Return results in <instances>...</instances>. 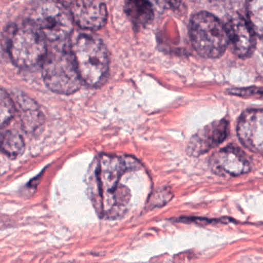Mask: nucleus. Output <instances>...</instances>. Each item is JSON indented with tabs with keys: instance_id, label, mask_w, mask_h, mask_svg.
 <instances>
[{
	"instance_id": "f257e3e1",
	"label": "nucleus",
	"mask_w": 263,
	"mask_h": 263,
	"mask_svg": "<svg viewBox=\"0 0 263 263\" xmlns=\"http://www.w3.org/2000/svg\"><path fill=\"white\" fill-rule=\"evenodd\" d=\"M141 167L138 160L130 156L102 155L98 159L90 190L100 215L115 219L126 213L133 193L122 180Z\"/></svg>"
},
{
	"instance_id": "f03ea898",
	"label": "nucleus",
	"mask_w": 263,
	"mask_h": 263,
	"mask_svg": "<svg viewBox=\"0 0 263 263\" xmlns=\"http://www.w3.org/2000/svg\"><path fill=\"white\" fill-rule=\"evenodd\" d=\"M70 49L81 81L90 86L100 85L105 80L109 68L104 43L96 36L79 34L72 41Z\"/></svg>"
},
{
	"instance_id": "7ed1b4c3",
	"label": "nucleus",
	"mask_w": 263,
	"mask_h": 263,
	"mask_svg": "<svg viewBox=\"0 0 263 263\" xmlns=\"http://www.w3.org/2000/svg\"><path fill=\"white\" fill-rule=\"evenodd\" d=\"M6 46L11 61L23 68L39 64L47 52L45 37L30 21L17 23L8 30Z\"/></svg>"
},
{
	"instance_id": "20e7f679",
	"label": "nucleus",
	"mask_w": 263,
	"mask_h": 263,
	"mask_svg": "<svg viewBox=\"0 0 263 263\" xmlns=\"http://www.w3.org/2000/svg\"><path fill=\"white\" fill-rule=\"evenodd\" d=\"M29 21L49 41H61L73 30V18L60 0H36L29 10Z\"/></svg>"
},
{
	"instance_id": "39448f33",
	"label": "nucleus",
	"mask_w": 263,
	"mask_h": 263,
	"mask_svg": "<svg viewBox=\"0 0 263 263\" xmlns=\"http://www.w3.org/2000/svg\"><path fill=\"white\" fill-rule=\"evenodd\" d=\"M42 74L45 84L54 92L69 95L80 86V76L71 49L63 47L47 51L42 60Z\"/></svg>"
},
{
	"instance_id": "423d86ee",
	"label": "nucleus",
	"mask_w": 263,
	"mask_h": 263,
	"mask_svg": "<svg viewBox=\"0 0 263 263\" xmlns=\"http://www.w3.org/2000/svg\"><path fill=\"white\" fill-rule=\"evenodd\" d=\"M189 34L194 49L204 58H218L227 47L225 26L213 14L201 11L190 20Z\"/></svg>"
},
{
	"instance_id": "0eeeda50",
	"label": "nucleus",
	"mask_w": 263,
	"mask_h": 263,
	"mask_svg": "<svg viewBox=\"0 0 263 263\" xmlns=\"http://www.w3.org/2000/svg\"><path fill=\"white\" fill-rule=\"evenodd\" d=\"M80 28L97 30L107 21V7L103 0H60Z\"/></svg>"
},
{
	"instance_id": "6e6552de",
	"label": "nucleus",
	"mask_w": 263,
	"mask_h": 263,
	"mask_svg": "<svg viewBox=\"0 0 263 263\" xmlns=\"http://www.w3.org/2000/svg\"><path fill=\"white\" fill-rule=\"evenodd\" d=\"M237 136L245 147L263 154V109H250L241 114Z\"/></svg>"
},
{
	"instance_id": "1a4fd4ad",
	"label": "nucleus",
	"mask_w": 263,
	"mask_h": 263,
	"mask_svg": "<svg viewBox=\"0 0 263 263\" xmlns=\"http://www.w3.org/2000/svg\"><path fill=\"white\" fill-rule=\"evenodd\" d=\"M225 29L233 51L241 58L250 55L255 47V33L249 22L238 13H232L226 21Z\"/></svg>"
},
{
	"instance_id": "9d476101",
	"label": "nucleus",
	"mask_w": 263,
	"mask_h": 263,
	"mask_svg": "<svg viewBox=\"0 0 263 263\" xmlns=\"http://www.w3.org/2000/svg\"><path fill=\"white\" fill-rule=\"evenodd\" d=\"M210 164L216 174L223 176H238L250 170L246 154L235 146H227L216 151L210 159Z\"/></svg>"
},
{
	"instance_id": "9b49d317",
	"label": "nucleus",
	"mask_w": 263,
	"mask_h": 263,
	"mask_svg": "<svg viewBox=\"0 0 263 263\" xmlns=\"http://www.w3.org/2000/svg\"><path fill=\"white\" fill-rule=\"evenodd\" d=\"M229 134L228 120L214 121L198 130L190 140L187 151L191 156H198L218 146Z\"/></svg>"
},
{
	"instance_id": "f8f14e48",
	"label": "nucleus",
	"mask_w": 263,
	"mask_h": 263,
	"mask_svg": "<svg viewBox=\"0 0 263 263\" xmlns=\"http://www.w3.org/2000/svg\"><path fill=\"white\" fill-rule=\"evenodd\" d=\"M14 108L18 111L24 129L27 133L36 132L43 123V114L39 106L22 92L14 93Z\"/></svg>"
},
{
	"instance_id": "ddd939ff",
	"label": "nucleus",
	"mask_w": 263,
	"mask_h": 263,
	"mask_svg": "<svg viewBox=\"0 0 263 263\" xmlns=\"http://www.w3.org/2000/svg\"><path fill=\"white\" fill-rule=\"evenodd\" d=\"M125 12L137 27L146 26L153 18V8L149 0H126Z\"/></svg>"
},
{
	"instance_id": "4468645a",
	"label": "nucleus",
	"mask_w": 263,
	"mask_h": 263,
	"mask_svg": "<svg viewBox=\"0 0 263 263\" xmlns=\"http://www.w3.org/2000/svg\"><path fill=\"white\" fill-rule=\"evenodd\" d=\"M247 13L254 33L263 39V0H247Z\"/></svg>"
},
{
	"instance_id": "2eb2a0df",
	"label": "nucleus",
	"mask_w": 263,
	"mask_h": 263,
	"mask_svg": "<svg viewBox=\"0 0 263 263\" xmlns=\"http://www.w3.org/2000/svg\"><path fill=\"white\" fill-rule=\"evenodd\" d=\"M0 149L10 157H17L25 149V143L20 134L6 132L0 138Z\"/></svg>"
},
{
	"instance_id": "dca6fc26",
	"label": "nucleus",
	"mask_w": 263,
	"mask_h": 263,
	"mask_svg": "<svg viewBox=\"0 0 263 263\" xmlns=\"http://www.w3.org/2000/svg\"><path fill=\"white\" fill-rule=\"evenodd\" d=\"M14 109L13 100L5 90L0 88V126L4 125L12 118Z\"/></svg>"
},
{
	"instance_id": "f3484780",
	"label": "nucleus",
	"mask_w": 263,
	"mask_h": 263,
	"mask_svg": "<svg viewBox=\"0 0 263 263\" xmlns=\"http://www.w3.org/2000/svg\"><path fill=\"white\" fill-rule=\"evenodd\" d=\"M155 2V4H157V6L164 8V9H173L176 8L181 0H153Z\"/></svg>"
},
{
	"instance_id": "a211bd4d",
	"label": "nucleus",
	"mask_w": 263,
	"mask_h": 263,
	"mask_svg": "<svg viewBox=\"0 0 263 263\" xmlns=\"http://www.w3.org/2000/svg\"><path fill=\"white\" fill-rule=\"evenodd\" d=\"M209 1L220 6H230L237 2V0H209Z\"/></svg>"
}]
</instances>
